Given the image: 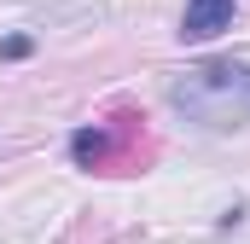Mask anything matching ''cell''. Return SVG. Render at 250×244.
<instances>
[{
  "mask_svg": "<svg viewBox=\"0 0 250 244\" xmlns=\"http://www.w3.org/2000/svg\"><path fill=\"white\" fill-rule=\"evenodd\" d=\"M169 105L187 122L227 134L250 122V64L245 59H215V64H192L187 76L169 81Z\"/></svg>",
  "mask_w": 250,
  "mask_h": 244,
  "instance_id": "cell-1",
  "label": "cell"
},
{
  "mask_svg": "<svg viewBox=\"0 0 250 244\" xmlns=\"http://www.w3.org/2000/svg\"><path fill=\"white\" fill-rule=\"evenodd\" d=\"M233 12H239V0H187V12H181V41H209V35L233 29Z\"/></svg>",
  "mask_w": 250,
  "mask_h": 244,
  "instance_id": "cell-2",
  "label": "cell"
},
{
  "mask_svg": "<svg viewBox=\"0 0 250 244\" xmlns=\"http://www.w3.org/2000/svg\"><path fill=\"white\" fill-rule=\"evenodd\" d=\"M117 145H123V134H117L111 122H93V128H76V134H70V157H76L82 169H111V163H117Z\"/></svg>",
  "mask_w": 250,
  "mask_h": 244,
  "instance_id": "cell-3",
  "label": "cell"
}]
</instances>
